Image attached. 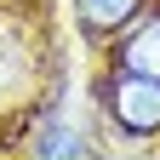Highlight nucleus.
<instances>
[{"label": "nucleus", "mask_w": 160, "mask_h": 160, "mask_svg": "<svg viewBox=\"0 0 160 160\" xmlns=\"http://www.w3.org/2000/svg\"><path fill=\"white\" fill-rule=\"evenodd\" d=\"M97 97H103L109 120L126 137H160V80H137V74H109L103 86H97Z\"/></svg>", "instance_id": "f257e3e1"}, {"label": "nucleus", "mask_w": 160, "mask_h": 160, "mask_svg": "<svg viewBox=\"0 0 160 160\" xmlns=\"http://www.w3.org/2000/svg\"><path fill=\"white\" fill-rule=\"evenodd\" d=\"M114 69L120 74H137V80H160V12H143L126 34H120Z\"/></svg>", "instance_id": "f03ea898"}, {"label": "nucleus", "mask_w": 160, "mask_h": 160, "mask_svg": "<svg viewBox=\"0 0 160 160\" xmlns=\"http://www.w3.org/2000/svg\"><path fill=\"white\" fill-rule=\"evenodd\" d=\"M137 17H143V0H74V23L92 46L103 40H120Z\"/></svg>", "instance_id": "7ed1b4c3"}, {"label": "nucleus", "mask_w": 160, "mask_h": 160, "mask_svg": "<svg viewBox=\"0 0 160 160\" xmlns=\"http://www.w3.org/2000/svg\"><path fill=\"white\" fill-rule=\"evenodd\" d=\"M80 154L86 149H80V137H74L69 120H57V114L40 120V160H80Z\"/></svg>", "instance_id": "20e7f679"}]
</instances>
